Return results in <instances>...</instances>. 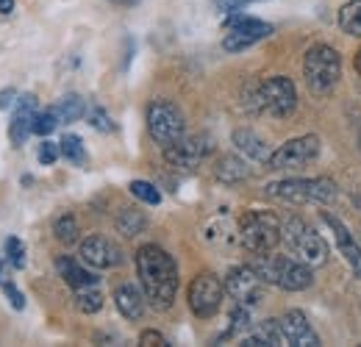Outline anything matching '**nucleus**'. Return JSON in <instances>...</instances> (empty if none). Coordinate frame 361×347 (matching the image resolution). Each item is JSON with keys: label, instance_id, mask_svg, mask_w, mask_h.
<instances>
[{"label": "nucleus", "instance_id": "f257e3e1", "mask_svg": "<svg viewBox=\"0 0 361 347\" xmlns=\"http://www.w3.org/2000/svg\"><path fill=\"white\" fill-rule=\"evenodd\" d=\"M136 272L147 303L156 308H170L178 292V267L167 250L159 245H145L136 253Z\"/></svg>", "mask_w": 361, "mask_h": 347}, {"label": "nucleus", "instance_id": "f03ea898", "mask_svg": "<svg viewBox=\"0 0 361 347\" xmlns=\"http://www.w3.org/2000/svg\"><path fill=\"white\" fill-rule=\"evenodd\" d=\"M339 73H342V59L331 44H314V47L306 50L303 75H306V84L312 89V95H317V97L328 95L336 87Z\"/></svg>", "mask_w": 361, "mask_h": 347}, {"label": "nucleus", "instance_id": "7ed1b4c3", "mask_svg": "<svg viewBox=\"0 0 361 347\" xmlns=\"http://www.w3.org/2000/svg\"><path fill=\"white\" fill-rule=\"evenodd\" d=\"M281 239L292 248V253L298 259L303 261V264H309V267H319V264H325V259H328L325 239L317 233L312 225H306L303 219L298 217L283 219L281 222Z\"/></svg>", "mask_w": 361, "mask_h": 347}, {"label": "nucleus", "instance_id": "20e7f679", "mask_svg": "<svg viewBox=\"0 0 361 347\" xmlns=\"http://www.w3.org/2000/svg\"><path fill=\"white\" fill-rule=\"evenodd\" d=\"M267 195L286 203H331L336 197V183L331 178H292L270 183Z\"/></svg>", "mask_w": 361, "mask_h": 347}, {"label": "nucleus", "instance_id": "39448f33", "mask_svg": "<svg viewBox=\"0 0 361 347\" xmlns=\"http://www.w3.org/2000/svg\"><path fill=\"white\" fill-rule=\"evenodd\" d=\"M239 239L247 253H270L281 242V219L272 212H250L239 222Z\"/></svg>", "mask_w": 361, "mask_h": 347}, {"label": "nucleus", "instance_id": "423d86ee", "mask_svg": "<svg viewBox=\"0 0 361 347\" xmlns=\"http://www.w3.org/2000/svg\"><path fill=\"white\" fill-rule=\"evenodd\" d=\"M295 106H298V92L286 75H272L253 87V109H259V111L286 117L295 111Z\"/></svg>", "mask_w": 361, "mask_h": 347}, {"label": "nucleus", "instance_id": "0eeeda50", "mask_svg": "<svg viewBox=\"0 0 361 347\" xmlns=\"http://www.w3.org/2000/svg\"><path fill=\"white\" fill-rule=\"evenodd\" d=\"M147 130L161 147L178 142L183 136V114H180V109L170 100H153L147 106Z\"/></svg>", "mask_w": 361, "mask_h": 347}, {"label": "nucleus", "instance_id": "6e6552de", "mask_svg": "<svg viewBox=\"0 0 361 347\" xmlns=\"http://www.w3.org/2000/svg\"><path fill=\"white\" fill-rule=\"evenodd\" d=\"M223 295H226V284H220L217 275L203 272V275H197V278L192 281V286H189V308H192L195 317L209 319V317H214V314L220 311Z\"/></svg>", "mask_w": 361, "mask_h": 347}, {"label": "nucleus", "instance_id": "1a4fd4ad", "mask_svg": "<svg viewBox=\"0 0 361 347\" xmlns=\"http://www.w3.org/2000/svg\"><path fill=\"white\" fill-rule=\"evenodd\" d=\"M319 156V139L317 136H298L289 139L286 145H281L270 156V170H300L306 164H312Z\"/></svg>", "mask_w": 361, "mask_h": 347}, {"label": "nucleus", "instance_id": "9d476101", "mask_svg": "<svg viewBox=\"0 0 361 347\" xmlns=\"http://www.w3.org/2000/svg\"><path fill=\"white\" fill-rule=\"evenodd\" d=\"M262 284H264V281L259 278V272H256L253 267H233L226 278V292L239 305L253 308V305L262 303V298H264Z\"/></svg>", "mask_w": 361, "mask_h": 347}, {"label": "nucleus", "instance_id": "9b49d317", "mask_svg": "<svg viewBox=\"0 0 361 347\" xmlns=\"http://www.w3.org/2000/svg\"><path fill=\"white\" fill-rule=\"evenodd\" d=\"M272 34L270 23H262V20H253V17H233L228 23V34L223 39V47L231 53H239L250 44L262 42Z\"/></svg>", "mask_w": 361, "mask_h": 347}, {"label": "nucleus", "instance_id": "f8f14e48", "mask_svg": "<svg viewBox=\"0 0 361 347\" xmlns=\"http://www.w3.org/2000/svg\"><path fill=\"white\" fill-rule=\"evenodd\" d=\"M209 150L212 145L206 136H180L178 142L164 147V159L178 170H195L209 156Z\"/></svg>", "mask_w": 361, "mask_h": 347}, {"label": "nucleus", "instance_id": "ddd939ff", "mask_svg": "<svg viewBox=\"0 0 361 347\" xmlns=\"http://www.w3.org/2000/svg\"><path fill=\"white\" fill-rule=\"evenodd\" d=\"M81 259L94 269H111V267L123 264V253L106 236H90V239L81 242Z\"/></svg>", "mask_w": 361, "mask_h": 347}, {"label": "nucleus", "instance_id": "4468645a", "mask_svg": "<svg viewBox=\"0 0 361 347\" xmlns=\"http://www.w3.org/2000/svg\"><path fill=\"white\" fill-rule=\"evenodd\" d=\"M281 325H283V334H286L289 345H295V347L319 345V336L314 334V328L309 325V319H306L303 311H286V314L281 317Z\"/></svg>", "mask_w": 361, "mask_h": 347}, {"label": "nucleus", "instance_id": "2eb2a0df", "mask_svg": "<svg viewBox=\"0 0 361 347\" xmlns=\"http://www.w3.org/2000/svg\"><path fill=\"white\" fill-rule=\"evenodd\" d=\"M34 114H37V97L34 95H23L17 100V109H14V117H11V126H8V136L17 147L25 145L31 126H34Z\"/></svg>", "mask_w": 361, "mask_h": 347}, {"label": "nucleus", "instance_id": "dca6fc26", "mask_svg": "<svg viewBox=\"0 0 361 347\" xmlns=\"http://www.w3.org/2000/svg\"><path fill=\"white\" fill-rule=\"evenodd\" d=\"M312 267L303 264V261H292L283 256V267H281V275H278V286L286 289V292H303L312 286Z\"/></svg>", "mask_w": 361, "mask_h": 347}, {"label": "nucleus", "instance_id": "f3484780", "mask_svg": "<svg viewBox=\"0 0 361 347\" xmlns=\"http://www.w3.org/2000/svg\"><path fill=\"white\" fill-rule=\"evenodd\" d=\"M322 219L328 222V228L334 231V239H336V245H339V250H342V256L348 259V264L353 267V272H356V278H361V248L353 242V236H350V231L339 222L336 217H331V214H322Z\"/></svg>", "mask_w": 361, "mask_h": 347}, {"label": "nucleus", "instance_id": "a211bd4d", "mask_svg": "<svg viewBox=\"0 0 361 347\" xmlns=\"http://www.w3.org/2000/svg\"><path fill=\"white\" fill-rule=\"evenodd\" d=\"M245 347H278V345H289V339H286V334H283V325H281V319H264V322H259V328L250 334V336H245Z\"/></svg>", "mask_w": 361, "mask_h": 347}, {"label": "nucleus", "instance_id": "6ab92c4d", "mask_svg": "<svg viewBox=\"0 0 361 347\" xmlns=\"http://www.w3.org/2000/svg\"><path fill=\"white\" fill-rule=\"evenodd\" d=\"M145 292H139L134 284H123L117 286L114 292V303H117V311L126 317V319H142L145 314Z\"/></svg>", "mask_w": 361, "mask_h": 347}, {"label": "nucleus", "instance_id": "aec40b11", "mask_svg": "<svg viewBox=\"0 0 361 347\" xmlns=\"http://www.w3.org/2000/svg\"><path fill=\"white\" fill-rule=\"evenodd\" d=\"M56 269H59V275L73 286V289H84V286H97V275L90 272L87 267H81L75 259H70V256H61V259L56 261Z\"/></svg>", "mask_w": 361, "mask_h": 347}, {"label": "nucleus", "instance_id": "412c9836", "mask_svg": "<svg viewBox=\"0 0 361 347\" xmlns=\"http://www.w3.org/2000/svg\"><path fill=\"white\" fill-rule=\"evenodd\" d=\"M233 145H236L239 153L250 156L253 162H270V156H272V153H267V145L262 142V136H256L253 130H247V128L233 130Z\"/></svg>", "mask_w": 361, "mask_h": 347}, {"label": "nucleus", "instance_id": "4be33fe9", "mask_svg": "<svg viewBox=\"0 0 361 347\" xmlns=\"http://www.w3.org/2000/svg\"><path fill=\"white\" fill-rule=\"evenodd\" d=\"M214 175H217V181H223V183H242V181H247L250 167H247L239 156H223L220 164L214 167Z\"/></svg>", "mask_w": 361, "mask_h": 347}, {"label": "nucleus", "instance_id": "5701e85b", "mask_svg": "<svg viewBox=\"0 0 361 347\" xmlns=\"http://www.w3.org/2000/svg\"><path fill=\"white\" fill-rule=\"evenodd\" d=\"M56 114H59V123H75L87 114V103L81 95H64L56 106Z\"/></svg>", "mask_w": 361, "mask_h": 347}, {"label": "nucleus", "instance_id": "b1692460", "mask_svg": "<svg viewBox=\"0 0 361 347\" xmlns=\"http://www.w3.org/2000/svg\"><path fill=\"white\" fill-rule=\"evenodd\" d=\"M145 225H147V217L139 212V209H123L120 214H117V231L123 233V236H136V233H142L145 231Z\"/></svg>", "mask_w": 361, "mask_h": 347}, {"label": "nucleus", "instance_id": "393cba45", "mask_svg": "<svg viewBox=\"0 0 361 347\" xmlns=\"http://www.w3.org/2000/svg\"><path fill=\"white\" fill-rule=\"evenodd\" d=\"M339 25L345 34H353L361 39V0H350L339 11Z\"/></svg>", "mask_w": 361, "mask_h": 347}, {"label": "nucleus", "instance_id": "a878e982", "mask_svg": "<svg viewBox=\"0 0 361 347\" xmlns=\"http://www.w3.org/2000/svg\"><path fill=\"white\" fill-rule=\"evenodd\" d=\"M75 305H78V311H84V314L100 311V308H103V295H100V289H97V286L75 289Z\"/></svg>", "mask_w": 361, "mask_h": 347}, {"label": "nucleus", "instance_id": "bb28decb", "mask_svg": "<svg viewBox=\"0 0 361 347\" xmlns=\"http://www.w3.org/2000/svg\"><path fill=\"white\" fill-rule=\"evenodd\" d=\"M53 233H56V239L61 242V245H75L78 242V222L73 214H64V217L56 219V225H53Z\"/></svg>", "mask_w": 361, "mask_h": 347}, {"label": "nucleus", "instance_id": "cd10ccee", "mask_svg": "<svg viewBox=\"0 0 361 347\" xmlns=\"http://www.w3.org/2000/svg\"><path fill=\"white\" fill-rule=\"evenodd\" d=\"M61 156H64L70 164H84V162H87V150H84L81 136L67 133V136L61 139Z\"/></svg>", "mask_w": 361, "mask_h": 347}, {"label": "nucleus", "instance_id": "c85d7f7f", "mask_svg": "<svg viewBox=\"0 0 361 347\" xmlns=\"http://www.w3.org/2000/svg\"><path fill=\"white\" fill-rule=\"evenodd\" d=\"M128 189H131V195H134L136 200H142L147 206H159L161 203V192L153 183H147V181H131Z\"/></svg>", "mask_w": 361, "mask_h": 347}, {"label": "nucleus", "instance_id": "c756f323", "mask_svg": "<svg viewBox=\"0 0 361 347\" xmlns=\"http://www.w3.org/2000/svg\"><path fill=\"white\" fill-rule=\"evenodd\" d=\"M59 126V114L56 109H47V111H39L34 114V126H31V133H39V136H47L50 130Z\"/></svg>", "mask_w": 361, "mask_h": 347}, {"label": "nucleus", "instance_id": "7c9ffc66", "mask_svg": "<svg viewBox=\"0 0 361 347\" xmlns=\"http://www.w3.org/2000/svg\"><path fill=\"white\" fill-rule=\"evenodd\" d=\"M247 328H250V308L236 303L233 314H231V334H242Z\"/></svg>", "mask_w": 361, "mask_h": 347}, {"label": "nucleus", "instance_id": "2f4dec72", "mask_svg": "<svg viewBox=\"0 0 361 347\" xmlns=\"http://www.w3.org/2000/svg\"><path fill=\"white\" fill-rule=\"evenodd\" d=\"M6 256H8V261H11L17 269L25 267V248H23V242H20L17 236L6 239Z\"/></svg>", "mask_w": 361, "mask_h": 347}, {"label": "nucleus", "instance_id": "473e14b6", "mask_svg": "<svg viewBox=\"0 0 361 347\" xmlns=\"http://www.w3.org/2000/svg\"><path fill=\"white\" fill-rule=\"evenodd\" d=\"M90 123H92V128H97V130H114L111 120H109V114H106L103 109H92V111H90Z\"/></svg>", "mask_w": 361, "mask_h": 347}, {"label": "nucleus", "instance_id": "72a5a7b5", "mask_svg": "<svg viewBox=\"0 0 361 347\" xmlns=\"http://www.w3.org/2000/svg\"><path fill=\"white\" fill-rule=\"evenodd\" d=\"M59 153H61V145H53V142H42L39 145V162L42 164H53L59 159Z\"/></svg>", "mask_w": 361, "mask_h": 347}, {"label": "nucleus", "instance_id": "f704fd0d", "mask_svg": "<svg viewBox=\"0 0 361 347\" xmlns=\"http://www.w3.org/2000/svg\"><path fill=\"white\" fill-rule=\"evenodd\" d=\"M3 292L8 295V300H11L14 308H25V298H23V292H20L14 284H3Z\"/></svg>", "mask_w": 361, "mask_h": 347}, {"label": "nucleus", "instance_id": "c9c22d12", "mask_svg": "<svg viewBox=\"0 0 361 347\" xmlns=\"http://www.w3.org/2000/svg\"><path fill=\"white\" fill-rule=\"evenodd\" d=\"M139 342H142V345H153V347L167 345V342H164V336H161V334H156V331H145V334L139 336Z\"/></svg>", "mask_w": 361, "mask_h": 347}, {"label": "nucleus", "instance_id": "e433bc0d", "mask_svg": "<svg viewBox=\"0 0 361 347\" xmlns=\"http://www.w3.org/2000/svg\"><path fill=\"white\" fill-rule=\"evenodd\" d=\"M14 103V89H3L0 92V109H8Z\"/></svg>", "mask_w": 361, "mask_h": 347}, {"label": "nucleus", "instance_id": "4c0bfd02", "mask_svg": "<svg viewBox=\"0 0 361 347\" xmlns=\"http://www.w3.org/2000/svg\"><path fill=\"white\" fill-rule=\"evenodd\" d=\"M14 8V0H0V14H8Z\"/></svg>", "mask_w": 361, "mask_h": 347}, {"label": "nucleus", "instance_id": "58836bf2", "mask_svg": "<svg viewBox=\"0 0 361 347\" xmlns=\"http://www.w3.org/2000/svg\"><path fill=\"white\" fill-rule=\"evenodd\" d=\"M111 3H120V6H136L139 0H111Z\"/></svg>", "mask_w": 361, "mask_h": 347}, {"label": "nucleus", "instance_id": "ea45409f", "mask_svg": "<svg viewBox=\"0 0 361 347\" xmlns=\"http://www.w3.org/2000/svg\"><path fill=\"white\" fill-rule=\"evenodd\" d=\"M356 70H359V75H361V50L356 53Z\"/></svg>", "mask_w": 361, "mask_h": 347}, {"label": "nucleus", "instance_id": "a19ab883", "mask_svg": "<svg viewBox=\"0 0 361 347\" xmlns=\"http://www.w3.org/2000/svg\"><path fill=\"white\" fill-rule=\"evenodd\" d=\"M356 206H359V209H361V189H359V192H356Z\"/></svg>", "mask_w": 361, "mask_h": 347}, {"label": "nucleus", "instance_id": "79ce46f5", "mask_svg": "<svg viewBox=\"0 0 361 347\" xmlns=\"http://www.w3.org/2000/svg\"><path fill=\"white\" fill-rule=\"evenodd\" d=\"M0 284H3V259H0Z\"/></svg>", "mask_w": 361, "mask_h": 347}]
</instances>
